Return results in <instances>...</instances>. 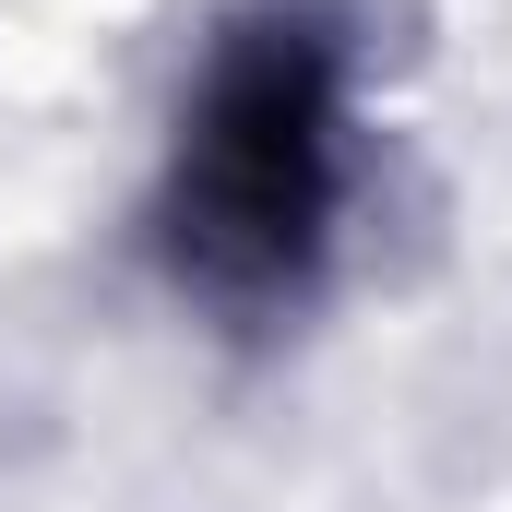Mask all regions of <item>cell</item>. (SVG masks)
Returning a JSON list of instances; mask_svg holds the SVG:
<instances>
[{
	"mask_svg": "<svg viewBox=\"0 0 512 512\" xmlns=\"http://www.w3.org/2000/svg\"><path fill=\"white\" fill-rule=\"evenodd\" d=\"M322 60L310 48H251L215 72L203 131H191V251L227 274H274L322 215Z\"/></svg>",
	"mask_w": 512,
	"mask_h": 512,
	"instance_id": "obj_1",
	"label": "cell"
}]
</instances>
